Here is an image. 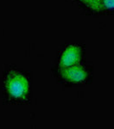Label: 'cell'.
<instances>
[{
	"instance_id": "obj_3",
	"label": "cell",
	"mask_w": 114,
	"mask_h": 129,
	"mask_svg": "<svg viewBox=\"0 0 114 129\" xmlns=\"http://www.w3.org/2000/svg\"><path fill=\"white\" fill-rule=\"evenodd\" d=\"M61 75L62 78L67 82L81 83L86 79L88 73L86 68L78 64L61 69Z\"/></svg>"
},
{
	"instance_id": "obj_2",
	"label": "cell",
	"mask_w": 114,
	"mask_h": 129,
	"mask_svg": "<svg viewBox=\"0 0 114 129\" xmlns=\"http://www.w3.org/2000/svg\"><path fill=\"white\" fill-rule=\"evenodd\" d=\"M82 51L79 46L70 45L64 50L60 59L59 66L61 69L69 67V66L78 64L80 61Z\"/></svg>"
},
{
	"instance_id": "obj_4",
	"label": "cell",
	"mask_w": 114,
	"mask_h": 129,
	"mask_svg": "<svg viewBox=\"0 0 114 129\" xmlns=\"http://www.w3.org/2000/svg\"><path fill=\"white\" fill-rule=\"evenodd\" d=\"M93 13H105L113 11L114 0H77Z\"/></svg>"
},
{
	"instance_id": "obj_1",
	"label": "cell",
	"mask_w": 114,
	"mask_h": 129,
	"mask_svg": "<svg viewBox=\"0 0 114 129\" xmlns=\"http://www.w3.org/2000/svg\"><path fill=\"white\" fill-rule=\"evenodd\" d=\"M7 89L14 98L25 97L29 92V82L24 76L20 73H13L7 80Z\"/></svg>"
}]
</instances>
